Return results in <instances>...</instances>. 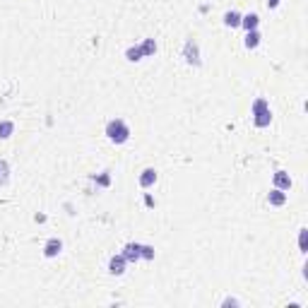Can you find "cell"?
Returning <instances> with one entry per match:
<instances>
[{
    "instance_id": "obj_1",
    "label": "cell",
    "mask_w": 308,
    "mask_h": 308,
    "mask_svg": "<svg viewBox=\"0 0 308 308\" xmlns=\"http://www.w3.org/2000/svg\"><path fill=\"white\" fill-rule=\"evenodd\" d=\"M250 113H253V123H255V128H267V125L272 123V111H270V104H267V99H262V97L253 101Z\"/></svg>"
},
{
    "instance_id": "obj_2",
    "label": "cell",
    "mask_w": 308,
    "mask_h": 308,
    "mask_svg": "<svg viewBox=\"0 0 308 308\" xmlns=\"http://www.w3.org/2000/svg\"><path fill=\"white\" fill-rule=\"evenodd\" d=\"M106 137L111 142H116V145H123V142L130 140V128H128L123 118H113V121L106 123Z\"/></svg>"
},
{
    "instance_id": "obj_3",
    "label": "cell",
    "mask_w": 308,
    "mask_h": 308,
    "mask_svg": "<svg viewBox=\"0 0 308 308\" xmlns=\"http://www.w3.org/2000/svg\"><path fill=\"white\" fill-rule=\"evenodd\" d=\"M183 58L188 65H200V51H197V41L195 39H188L185 41V46H183Z\"/></svg>"
},
{
    "instance_id": "obj_4",
    "label": "cell",
    "mask_w": 308,
    "mask_h": 308,
    "mask_svg": "<svg viewBox=\"0 0 308 308\" xmlns=\"http://www.w3.org/2000/svg\"><path fill=\"white\" fill-rule=\"evenodd\" d=\"M125 265H128V260H125L123 255H113V258L109 260V272L116 275V277H121L125 272Z\"/></svg>"
},
{
    "instance_id": "obj_5",
    "label": "cell",
    "mask_w": 308,
    "mask_h": 308,
    "mask_svg": "<svg viewBox=\"0 0 308 308\" xmlns=\"http://www.w3.org/2000/svg\"><path fill=\"white\" fill-rule=\"evenodd\" d=\"M63 250V241L61 239H49L46 241V246H44V255L46 258H58Z\"/></svg>"
},
{
    "instance_id": "obj_6",
    "label": "cell",
    "mask_w": 308,
    "mask_h": 308,
    "mask_svg": "<svg viewBox=\"0 0 308 308\" xmlns=\"http://www.w3.org/2000/svg\"><path fill=\"white\" fill-rule=\"evenodd\" d=\"M140 246H142V243H125L121 255H123L128 262H137V260H142V258H140Z\"/></svg>"
},
{
    "instance_id": "obj_7",
    "label": "cell",
    "mask_w": 308,
    "mask_h": 308,
    "mask_svg": "<svg viewBox=\"0 0 308 308\" xmlns=\"http://www.w3.org/2000/svg\"><path fill=\"white\" fill-rule=\"evenodd\" d=\"M267 202H270L272 207H282V205L287 202V193L279 190V188H275L272 193H267Z\"/></svg>"
},
{
    "instance_id": "obj_8",
    "label": "cell",
    "mask_w": 308,
    "mask_h": 308,
    "mask_svg": "<svg viewBox=\"0 0 308 308\" xmlns=\"http://www.w3.org/2000/svg\"><path fill=\"white\" fill-rule=\"evenodd\" d=\"M154 183H157V171L154 169H145L140 174V188H152Z\"/></svg>"
},
{
    "instance_id": "obj_9",
    "label": "cell",
    "mask_w": 308,
    "mask_h": 308,
    "mask_svg": "<svg viewBox=\"0 0 308 308\" xmlns=\"http://www.w3.org/2000/svg\"><path fill=\"white\" fill-rule=\"evenodd\" d=\"M275 188L289 190V188H292V176H289L287 171H277V174H275Z\"/></svg>"
},
{
    "instance_id": "obj_10",
    "label": "cell",
    "mask_w": 308,
    "mask_h": 308,
    "mask_svg": "<svg viewBox=\"0 0 308 308\" xmlns=\"http://www.w3.org/2000/svg\"><path fill=\"white\" fill-rule=\"evenodd\" d=\"M258 24H260V17H258L255 12H250V15H246V17H241V27H243L246 32L258 29Z\"/></svg>"
},
{
    "instance_id": "obj_11",
    "label": "cell",
    "mask_w": 308,
    "mask_h": 308,
    "mask_svg": "<svg viewBox=\"0 0 308 308\" xmlns=\"http://www.w3.org/2000/svg\"><path fill=\"white\" fill-rule=\"evenodd\" d=\"M260 39H262V36H260V32H258V29H253V32H248V34H246L243 46H246L248 51H250V49H258V46H260Z\"/></svg>"
},
{
    "instance_id": "obj_12",
    "label": "cell",
    "mask_w": 308,
    "mask_h": 308,
    "mask_svg": "<svg viewBox=\"0 0 308 308\" xmlns=\"http://www.w3.org/2000/svg\"><path fill=\"white\" fill-rule=\"evenodd\" d=\"M224 24H227V27H231V29H236V27H241V15H239L236 10H231V12H227V15H224Z\"/></svg>"
},
{
    "instance_id": "obj_13",
    "label": "cell",
    "mask_w": 308,
    "mask_h": 308,
    "mask_svg": "<svg viewBox=\"0 0 308 308\" xmlns=\"http://www.w3.org/2000/svg\"><path fill=\"white\" fill-rule=\"evenodd\" d=\"M140 49H142V56H145V58H147V56H154V53H157V44H154V39H145Z\"/></svg>"
},
{
    "instance_id": "obj_14",
    "label": "cell",
    "mask_w": 308,
    "mask_h": 308,
    "mask_svg": "<svg viewBox=\"0 0 308 308\" xmlns=\"http://www.w3.org/2000/svg\"><path fill=\"white\" fill-rule=\"evenodd\" d=\"M12 132H15V123H12V121H2V123H0V140L12 137Z\"/></svg>"
},
{
    "instance_id": "obj_15",
    "label": "cell",
    "mask_w": 308,
    "mask_h": 308,
    "mask_svg": "<svg viewBox=\"0 0 308 308\" xmlns=\"http://www.w3.org/2000/svg\"><path fill=\"white\" fill-rule=\"evenodd\" d=\"M10 183V164L5 159H0V185Z\"/></svg>"
},
{
    "instance_id": "obj_16",
    "label": "cell",
    "mask_w": 308,
    "mask_h": 308,
    "mask_svg": "<svg viewBox=\"0 0 308 308\" xmlns=\"http://www.w3.org/2000/svg\"><path fill=\"white\" fill-rule=\"evenodd\" d=\"M125 58H128V61H132V63H137V61H142L145 56H142V49H140V46H132V49H128V51H125Z\"/></svg>"
},
{
    "instance_id": "obj_17",
    "label": "cell",
    "mask_w": 308,
    "mask_h": 308,
    "mask_svg": "<svg viewBox=\"0 0 308 308\" xmlns=\"http://www.w3.org/2000/svg\"><path fill=\"white\" fill-rule=\"evenodd\" d=\"M299 248H301V253H308V229H301V234H299Z\"/></svg>"
},
{
    "instance_id": "obj_18",
    "label": "cell",
    "mask_w": 308,
    "mask_h": 308,
    "mask_svg": "<svg viewBox=\"0 0 308 308\" xmlns=\"http://www.w3.org/2000/svg\"><path fill=\"white\" fill-rule=\"evenodd\" d=\"M140 258H142V260H154V248L152 246H140Z\"/></svg>"
},
{
    "instance_id": "obj_19",
    "label": "cell",
    "mask_w": 308,
    "mask_h": 308,
    "mask_svg": "<svg viewBox=\"0 0 308 308\" xmlns=\"http://www.w3.org/2000/svg\"><path fill=\"white\" fill-rule=\"evenodd\" d=\"M97 183H99V185H109V183H111V178H109V176H99V178H97Z\"/></svg>"
},
{
    "instance_id": "obj_20",
    "label": "cell",
    "mask_w": 308,
    "mask_h": 308,
    "mask_svg": "<svg viewBox=\"0 0 308 308\" xmlns=\"http://www.w3.org/2000/svg\"><path fill=\"white\" fill-rule=\"evenodd\" d=\"M277 5H279V0H267V7H270V10H275Z\"/></svg>"
}]
</instances>
